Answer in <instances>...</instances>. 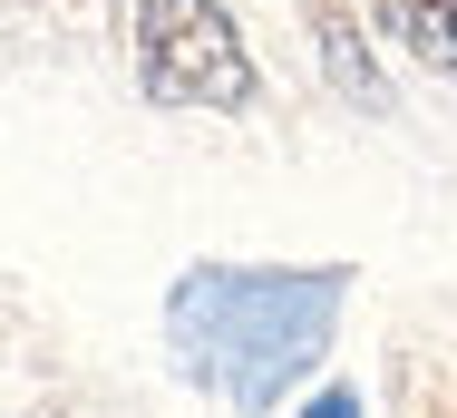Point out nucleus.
I'll return each mask as SVG.
<instances>
[{
    "mask_svg": "<svg viewBox=\"0 0 457 418\" xmlns=\"http://www.w3.org/2000/svg\"><path fill=\"white\" fill-rule=\"evenodd\" d=\"M351 272H282V263H204L166 302V340L195 389L224 409H273L282 389L331 350Z\"/></svg>",
    "mask_w": 457,
    "mask_h": 418,
    "instance_id": "f257e3e1",
    "label": "nucleus"
},
{
    "mask_svg": "<svg viewBox=\"0 0 457 418\" xmlns=\"http://www.w3.org/2000/svg\"><path fill=\"white\" fill-rule=\"evenodd\" d=\"M137 10V69L146 97L166 107H244L253 97V59L224 20V0H127Z\"/></svg>",
    "mask_w": 457,
    "mask_h": 418,
    "instance_id": "f03ea898",
    "label": "nucleus"
},
{
    "mask_svg": "<svg viewBox=\"0 0 457 418\" xmlns=\"http://www.w3.org/2000/svg\"><path fill=\"white\" fill-rule=\"evenodd\" d=\"M379 29L428 59V69H457V0H379Z\"/></svg>",
    "mask_w": 457,
    "mask_h": 418,
    "instance_id": "7ed1b4c3",
    "label": "nucleus"
},
{
    "mask_svg": "<svg viewBox=\"0 0 457 418\" xmlns=\"http://www.w3.org/2000/svg\"><path fill=\"white\" fill-rule=\"evenodd\" d=\"M302 418H361V399H351V389H321V399H312Z\"/></svg>",
    "mask_w": 457,
    "mask_h": 418,
    "instance_id": "20e7f679",
    "label": "nucleus"
}]
</instances>
